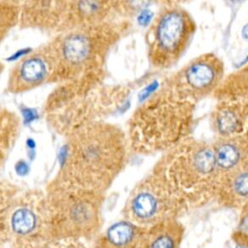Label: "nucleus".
Returning <instances> with one entry per match:
<instances>
[{
    "label": "nucleus",
    "mask_w": 248,
    "mask_h": 248,
    "mask_svg": "<svg viewBox=\"0 0 248 248\" xmlns=\"http://www.w3.org/2000/svg\"><path fill=\"white\" fill-rule=\"evenodd\" d=\"M127 23L105 22L57 34L49 41L53 55L49 83L102 84L108 55L127 30Z\"/></svg>",
    "instance_id": "2"
},
{
    "label": "nucleus",
    "mask_w": 248,
    "mask_h": 248,
    "mask_svg": "<svg viewBox=\"0 0 248 248\" xmlns=\"http://www.w3.org/2000/svg\"><path fill=\"white\" fill-rule=\"evenodd\" d=\"M145 229L126 219L111 224L100 237L101 248H138Z\"/></svg>",
    "instance_id": "14"
},
{
    "label": "nucleus",
    "mask_w": 248,
    "mask_h": 248,
    "mask_svg": "<svg viewBox=\"0 0 248 248\" xmlns=\"http://www.w3.org/2000/svg\"><path fill=\"white\" fill-rule=\"evenodd\" d=\"M214 159L220 175L248 161V138H216L211 142Z\"/></svg>",
    "instance_id": "12"
},
{
    "label": "nucleus",
    "mask_w": 248,
    "mask_h": 248,
    "mask_svg": "<svg viewBox=\"0 0 248 248\" xmlns=\"http://www.w3.org/2000/svg\"><path fill=\"white\" fill-rule=\"evenodd\" d=\"M237 224L232 232V239L242 248H248V202L240 208Z\"/></svg>",
    "instance_id": "18"
},
{
    "label": "nucleus",
    "mask_w": 248,
    "mask_h": 248,
    "mask_svg": "<svg viewBox=\"0 0 248 248\" xmlns=\"http://www.w3.org/2000/svg\"><path fill=\"white\" fill-rule=\"evenodd\" d=\"M210 114V126L216 138H248V98L216 100Z\"/></svg>",
    "instance_id": "10"
},
{
    "label": "nucleus",
    "mask_w": 248,
    "mask_h": 248,
    "mask_svg": "<svg viewBox=\"0 0 248 248\" xmlns=\"http://www.w3.org/2000/svg\"><path fill=\"white\" fill-rule=\"evenodd\" d=\"M53 72V55L50 43L40 46L21 57L11 69L7 90L17 94L49 83Z\"/></svg>",
    "instance_id": "9"
},
{
    "label": "nucleus",
    "mask_w": 248,
    "mask_h": 248,
    "mask_svg": "<svg viewBox=\"0 0 248 248\" xmlns=\"http://www.w3.org/2000/svg\"><path fill=\"white\" fill-rule=\"evenodd\" d=\"M214 200L227 208H240L248 202V161L220 176Z\"/></svg>",
    "instance_id": "11"
},
{
    "label": "nucleus",
    "mask_w": 248,
    "mask_h": 248,
    "mask_svg": "<svg viewBox=\"0 0 248 248\" xmlns=\"http://www.w3.org/2000/svg\"><path fill=\"white\" fill-rule=\"evenodd\" d=\"M212 97L215 100L230 97L248 98V64L225 76Z\"/></svg>",
    "instance_id": "16"
},
{
    "label": "nucleus",
    "mask_w": 248,
    "mask_h": 248,
    "mask_svg": "<svg viewBox=\"0 0 248 248\" xmlns=\"http://www.w3.org/2000/svg\"><path fill=\"white\" fill-rule=\"evenodd\" d=\"M3 69H4V65H3V63L0 61V74L2 73V71H3Z\"/></svg>",
    "instance_id": "19"
},
{
    "label": "nucleus",
    "mask_w": 248,
    "mask_h": 248,
    "mask_svg": "<svg viewBox=\"0 0 248 248\" xmlns=\"http://www.w3.org/2000/svg\"><path fill=\"white\" fill-rule=\"evenodd\" d=\"M196 27L192 15L184 7L175 3L162 6L145 34L150 65L159 70L175 65L190 46Z\"/></svg>",
    "instance_id": "6"
},
{
    "label": "nucleus",
    "mask_w": 248,
    "mask_h": 248,
    "mask_svg": "<svg viewBox=\"0 0 248 248\" xmlns=\"http://www.w3.org/2000/svg\"><path fill=\"white\" fill-rule=\"evenodd\" d=\"M104 193L53 181L46 196V224L58 237H89L102 226Z\"/></svg>",
    "instance_id": "5"
},
{
    "label": "nucleus",
    "mask_w": 248,
    "mask_h": 248,
    "mask_svg": "<svg viewBox=\"0 0 248 248\" xmlns=\"http://www.w3.org/2000/svg\"><path fill=\"white\" fill-rule=\"evenodd\" d=\"M195 107L161 86L131 114L126 133L129 150L141 155L163 154L188 139Z\"/></svg>",
    "instance_id": "3"
},
{
    "label": "nucleus",
    "mask_w": 248,
    "mask_h": 248,
    "mask_svg": "<svg viewBox=\"0 0 248 248\" xmlns=\"http://www.w3.org/2000/svg\"><path fill=\"white\" fill-rule=\"evenodd\" d=\"M185 206L170 187L152 170L131 190L123 207L124 219L144 229L176 219Z\"/></svg>",
    "instance_id": "7"
},
{
    "label": "nucleus",
    "mask_w": 248,
    "mask_h": 248,
    "mask_svg": "<svg viewBox=\"0 0 248 248\" xmlns=\"http://www.w3.org/2000/svg\"><path fill=\"white\" fill-rule=\"evenodd\" d=\"M126 133L104 120L81 126L69 134L64 161L54 181L104 193L126 166Z\"/></svg>",
    "instance_id": "1"
},
{
    "label": "nucleus",
    "mask_w": 248,
    "mask_h": 248,
    "mask_svg": "<svg viewBox=\"0 0 248 248\" xmlns=\"http://www.w3.org/2000/svg\"><path fill=\"white\" fill-rule=\"evenodd\" d=\"M20 4L13 1H0V43L11 29L19 23Z\"/></svg>",
    "instance_id": "17"
},
{
    "label": "nucleus",
    "mask_w": 248,
    "mask_h": 248,
    "mask_svg": "<svg viewBox=\"0 0 248 248\" xmlns=\"http://www.w3.org/2000/svg\"><path fill=\"white\" fill-rule=\"evenodd\" d=\"M183 227L176 219H170L145 229L138 248H179Z\"/></svg>",
    "instance_id": "13"
},
{
    "label": "nucleus",
    "mask_w": 248,
    "mask_h": 248,
    "mask_svg": "<svg viewBox=\"0 0 248 248\" xmlns=\"http://www.w3.org/2000/svg\"><path fill=\"white\" fill-rule=\"evenodd\" d=\"M223 60L213 52L202 53L172 73L162 84L174 97L196 104L213 96L225 78Z\"/></svg>",
    "instance_id": "8"
},
{
    "label": "nucleus",
    "mask_w": 248,
    "mask_h": 248,
    "mask_svg": "<svg viewBox=\"0 0 248 248\" xmlns=\"http://www.w3.org/2000/svg\"><path fill=\"white\" fill-rule=\"evenodd\" d=\"M151 170L167 182L185 207L214 199L221 176L211 142L192 137L164 152Z\"/></svg>",
    "instance_id": "4"
},
{
    "label": "nucleus",
    "mask_w": 248,
    "mask_h": 248,
    "mask_svg": "<svg viewBox=\"0 0 248 248\" xmlns=\"http://www.w3.org/2000/svg\"><path fill=\"white\" fill-rule=\"evenodd\" d=\"M19 133V118L11 109L0 106V170Z\"/></svg>",
    "instance_id": "15"
}]
</instances>
